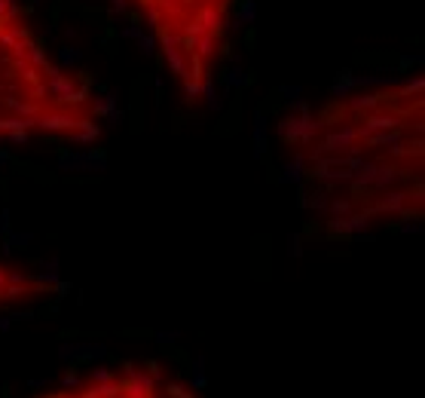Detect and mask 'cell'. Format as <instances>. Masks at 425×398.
I'll use <instances>...</instances> for the list:
<instances>
[{"instance_id":"6da1fadb","label":"cell","mask_w":425,"mask_h":398,"mask_svg":"<svg viewBox=\"0 0 425 398\" xmlns=\"http://www.w3.org/2000/svg\"><path fill=\"white\" fill-rule=\"evenodd\" d=\"M279 138L306 208L328 236H358L425 214V80L355 89L294 110Z\"/></svg>"},{"instance_id":"7a4b0ae2","label":"cell","mask_w":425,"mask_h":398,"mask_svg":"<svg viewBox=\"0 0 425 398\" xmlns=\"http://www.w3.org/2000/svg\"><path fill=\"white\" fill-rule=\"evenodd\" d=\"M98 135L95 92L49 55L16 0H0V145Z\"/></svg>"},{"instance_id":"3957f363","label":"cell","mask_w":425,"mask_h":398,"mask_svg":"<svg viewBox=\"0 0 425 398\" xmlns=\"http://www.w3.org/2000/svg\"><path fill=\"white\" fill-rule=\"evenodd\" d=\"M147 18L150 34L187 101L211 89L227 47L236 0H129Z\"/></svg>"},{"instance_id":"277c9868","label":"cell","mask_w":425,"mask_h":398,"mask_svg":"<svg viewBox=\"0 0 425 398\" xmlns=\"http://www.w3.org/2000/svg\"><path fill=\"white\" fill-rule=\"evenodd\" d=\"M40 398H172L168 386L144 368H126V371H104V374L86 377L74 386L55 389Z\"/></svg>"},{"instance_id":"5b68a950","label":"cell","mask_w":425,"mask_h":398,"mask_svg":"<svg viewBox=\"0 0 425 398\" xmlns=\"http://www.w3.org/2000/svg\"><path fill=\"white\" fill-rule=\"evenodd\" d=\"M58 285L49 282L47 276H37V273L18 270L16 264H6L0 258V310H10L18 303H31V300H40L55 295Z\"/></svg>"}]
</instances>
